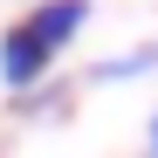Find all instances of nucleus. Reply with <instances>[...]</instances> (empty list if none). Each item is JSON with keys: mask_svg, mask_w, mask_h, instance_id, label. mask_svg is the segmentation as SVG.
<instances>
[{"mask_svg": "<svg viewBox=\"0 0 158 158\" xmlns=\"http://www.w3.org/2000/svg\"><path fill=\"white\" fill-rule=\"evenodd\" d=\"M48 76H55V48H41V35L28 28V21H14L7 35H0V83H7L14 96L41 89Z\"/></svg>", "mask_w": 158, "mask_h": 158, "instance_id": "1", "label": "nucleus"}, {"mask_svg": "<svg viewBox=\"0 0 158 158\" xmlns=\"http://www.w3.org/2000/svg\"><path fill=\"white\" fill-rule=\"evenodd\" d=\"M28 28L41 35V48H55V55H62V48L83 35V28H89V0H35Z\"/></svg>", "mask_w": 158, "mask_h": 158, "instance_id": "2", "label": "nucleus"}, {"mask_svg": "<svg viewBox=\"0 0 158 158\" xmlns=\"http://www.w3.org/2000/svg\"><path fill=\"white\" fill-rule=\"evenodd\" d=\"M151 69H158V41H144V48H124V55L96 62V69H89V83H138V76H151Z\"/></svg>", "mask_w": 158, "mask_h": 158, "instance_id": "3", "label": "nucleus"}, {"mask_svg": "<svg viewBox=\"0 0 158 158\" xmlns=\"http://www.w3.org/2000/svg\"><path fill=\"white\" fill-rule=\"evenodd\" d=\"M62 110H69V89L55 83V76H48L41 89H28V96H21V117H62Z\"/></svg>", "mask_w": 158, "mask_h": 158, "instance_id": "4", "label": "nucleus"}, {"mask_svg": "<svg viewBox=\"0 0 158 158\" xmlns=\"http://www.w3.org/2000/svg\"><path fill=\"white\" fill-rule=\"evenodd\" d=\"M144 158H158V110H151V131H144Z\"/></svg>", "mask_w": 158, "mask_h": 158, "instance_id": "5", "label": "nucleus"}]
</instances>
